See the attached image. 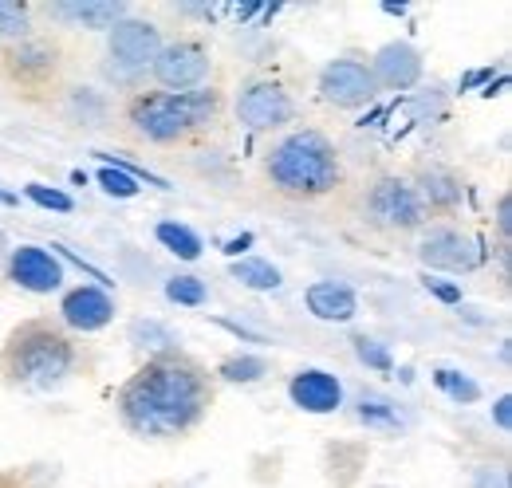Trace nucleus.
<instances>
[{
	"instance_id": "30",
	"label": "nucleus",
	"mask_w": 512,
	"mask_h": 488,
	"mask_svg": "<svg viewBox=\"0 0 512 488\" xmlns=\"http://www.w3.org/2000/svg\"><path fill=\"white\" fill-rule=\"evenodd\" d=\"M91 154H95V158H99L103 166H115V170H123V174H130V178H134V182H138V185L146 182V185H158V189H170V182H166V178H158V174H150L146 166H134L130 158H115V154H107V150H91Z\"/></svg>"
},
{
	"instance_id": "7",
	"label": "nucleus",
	"mask_w": 512,
	"mask_h": 488,
	"mask_svg": "<svg viewBox=\"0 0 512 488\" xmlns=\"http://www.w3.org/2000/svg\"><path fill=\"white\" fill-rule=\"evenodd\" d=\"M162 52V32L154 20L127 16L107 32V75L115 83H138Z\"/></svg>"
},
{
	"instance_id": "17",
	"label": "nucleus",
	"mask_w": 512,
	"mask_h": 488,
	"mask_svg": "<svg viewBox=\"0 0 512 488\" xmlns=\"http://www.w3.org/2000/svg\"><path fill=\"white\" fill-rule=\"evenodd\" d=\"M304 307L320 323H351L359 315V296H355V288H347L339 280H316L304 288Z\"/></svg>"
},
{
	"instance_id": "25",
	"label": "nucleus",
	"mask_w": 512,
	"mask_h": 488,
	"mask_svg": "<svg viewBox=\"0 0 512 488\" xmlns=\"http://www.w3.org/2000/svg\"><path fill=\"white\" fill-rule=\"evenodd\" d=\"M268 374V359L264 355H233L217 366V378L229 386H253Z\"/></svg>"
},
{
	"instance_id": "10",
	"label": "nucleus",
	"mask_w": 512,
	"mask_h": 488,
	"mask_svg": "<svg viewBox=\"0 0 512 488\" xmlns=\"http://www.w3.org/2000/svg\"><path fill=\"white\" fill-rule=\"evenodd\" d=\"M233 111H237V122H241L245 130L268 134V130H280V126L292 122L296 103H292V95L284 91V83H276V79H253V83L241 87Z\"/></svg>"
},
{
	"instance_id": "29",
	"label": "nucleus",
	"mask_w": 512,
	"mask_h": 488,
	"mask_svg": "<svg viewBox=\"0 0 512 488\" xmlns=\"http://www.w3.org/2000/svg\"><path fill=\"white\" fill-rule=\"evenodd\" d=\"M24 197L36 201L40 209H52V213H71L75 209V201L67 197L64 189H52V185H40V182L24 185Z\"/></svg>"
},
{
	"instance_id": "6",
	"label": "nucleus",
	"mask_w": 512,
	"mask_h": 488,
	"mask_svg": "<svg viewBox=\"0 0 512 488\" xmlns=\"http://www.w3.org/2000/svg\"><path fill=\"white\" fill-rule=\"evenodd\" d=\"M418 264L430 272H449V276H469L489 264V248L477 233L461 225H426L414 244Z\"/></svg>"
},
{
	"instance_id": "27",
	"label": "nucleus",
	"mask_w": 512,
	"mask_h": 488,
	"mask_svg": "<svg viewBox=\"0 0 512 488\" xmlns=\"http://www.w3.org/2000/svg\"><path fill=\"white\" fill-rule=\"evenodd\" d=\"M166 300L178 307H201L209 300V288L201 276H174L166 280Z\"/></svg>"
},
{
	"instance_id": "37",
	"label": "nucleus",
	"mask_w": 512,
	"mask_h": 488,
	"mask_svg": "<svg viewBox=\"0 0 512 488\" xmlns=\"http://www.w3.org/2000/svg\"><path fill=\"white\" fill-rule=\"evenodd\" d=\"M383 12H390V16H402V12H406V4H383Z\"/></svg>"
},
{
	"instance_id": "12",
	"label": "nucleus",
	"mask_w": 512,
	"mask_h": 488,
	"mask_svg": "<svg viewBox=\"0 0 512 488\" xmlns=\"http://www.w3.org/2000/svg\"><path fill=\"white\" fill-rule=\"evenodd\" d=\"M367 67H371V79H375L379 91H410V87H418L422 75H426L422 52H418L414 44H406V40L383 44Z\"/></svg>"
},
{
	"instance_id": "13",
	"label": "nucleus",
	"mask_w": 512,
	"mask_h": 488,
	"mask_svg": "<svg viewBox=\"0 0 512 488\" xmlns=\"http://www.w3.org/2000/svg\"><path fill=\"white\" fill-rule=\"evenodd\" d=\"M60 319L71 331H83V335L103 331L115 319V296L99 284H79L60 300Z\"/></svg>"
},
{
	"instance_id": "32",
	"label": "nucleus",
	"mask_w": 512,
	"mask_h": 488,
	"mask_svg": "<svg viewBox=\"0 0 512 488\" xmlns=\"http://www.w3.org/2000/svg\"><path fill=\"white\" fill-rule=\"evenodd\" d=\"M469 485L473 488H512L509 465H473Z\"/></svg>"
},
{
	"instance_id": "20",
	"label": "nucleus",
	"mask_w": 512,
	"mask_h": 488,
	"mask_svg": "<svg viewBox=\"0 0 512 488\" xmlns=\"http://www.w3.org/2000/svg\"><path fill=\"white\" fill-rule=\"evenodd\" d=\"M355 418L367 429H375V433H402V429L410 426L402 406L390 394H383V390H363L359 402H355Z\"/></svg>"
},
{
	"instance_id": "8",
	"label": "nucleus",
	"mask_w": 512,
	"mask_h": 488,
	"mask_svg": "<svg viewBox=\"0 0 512 488\" xmlns=\"http://www.w3.org/2000/svg\"><path fill=\"white\" fill-rule=\"evenodd\" d=\"M209 75H213V56H209V48H205L201 40H190V36L162 44L158 60L150 67V79H154L166 95L201 91V87L209 83Z\"/></svg>"
},
{
	"instance_id": "1",
	"label": "nucleus",
	"mask_w": 512,
	"mask_h": 488,
	"mask_svg": "<svg viewBox=\"0 0 512 488\" xmlns=\"http://www.w3.org/2000/svg\"><path fill=\"white\" fill-rule=\"evenodd\" d=\"M209 406H213V374L182 351L146 359L115 398L119 422L146 441L186 437L205 422Z\"/></svg>"
},
{
	"instance_id": "14",
	"label": "nucleus",
	"mask_w": 512,
	"mask_h": 488,
	"mask_svg": "<svg viewBox=\"0 0 512 488\" xmlns=\"http://www.w3.org/2000/svg\"><path fill=\"white\" fill-rule=\"evenodd\" d=\"M288 398L304 414H335L343 406V382L335 374L320 370V366H308V370H296L292 374Z\"/></svg>"
},
{
	"instance_id": "28",
	"label": "nucleus",
	"mask_w": 512,
	"mask_h": 488,
	"mask_svg": "<svg viewBox=\"0 0 512 488\" xmlns=\"http://www.w3.org/2000/svg\"><path fill=\"white\" fill-rule=\"evenodd\" d=\"M351 343H355V359L367 366V370H379V374H390V370H394V355H390L386 343L371 339V335H355Z\"/></svg>"
},
{
	"instance_id": "33",
	"label": "nucleus",
	"mask_w": 512,
	"mask_h": 488,
	"mask_svg": "<svg viewBox=\"0 0 512 488\" xmlns=\"http://www.w3.org/2000/svg\"><path fill=\"white\" fill-rule=\"evenodd\" d=\"M497 248H512V193H501L497 197Z\"/></svg>"
},
{
	"instance_id": "3",
	"label": "nucleus",
	"mask_w": 512,
	"mask_h": 488,
	"mask_svg": "<svg viewBox=\"0 0 512 488\" xmlns=\"http://www.w3.org/2000/svg\"><path fill=\"white\" fill-rule=\"evenodd\" d=\"M75 366H79V347L71 343L64 327H56L48 319L20 323L0 351L4 382L16 390H32V394H48V390L64 386L75 374Z\"/></svg>"
},
{
	"instance_id": "4",
	"label": "nucleus",
	"mask_w": 512,
	"mask_h": 488,
	"mask_svg": "<svg viewBox=\"0 0 512 488\" xmlns=\"http://www.w3.org/2000/svg\"><path fill=\"white\" fill-rule=\"evenodd\" d=\"M221 119V91L201 87L190 95H166V91H142L127 103V126L134 138L150 146H174L193 134L209 130Z\"/></svg>"
},
{
	"instance_id": "22",
	"label": "nucleus",
	"mask_w": 512,
	"mask_h": 488,
	"mask_svg": "<svg viewBox=\"0 0 512 488\" xmlns=\"http://www.w3.org/2000/svg\"><path fill=\"white\" fill-rule=\"evenodd\" d=\"M64 115L79 126H103L107 122V99L95 87H71L64 103Z\"/></svg>"
},
{
	"instance_id": "18",
	"label": "nucleus",
	"mask_w": 512,
	"mask_h": 488,
	"mask_svg": "<svg viewBox=\"0 0 512 488\" xmlns=\"http://www.w3.org/2000/svg\"><path fill=\"white\" fill-rule=\"evenodd\" d=\"M60 52H56V44H48V40H20V44H12L8 48V75L12 79H20V83H44L48 75H56V60Z\"/></svg>"
},
{
	"instance_id": "31",
	"label": "nucleus",
	"mask_w": 512,
	"mask_h": 488,
	"mask_svg": "<svg viewBox=\"0 0 512 488\" xmlns=\"http://www.w3.org/2000/svg\"><path fill=\"white\" fill-rule=\"evenodd\" d=\"M99 185H103V193H111V197H119V201H130V197L142 193V185L134 182L130 174H123V170H115V166H103V170H99Z\"/></svg>"
},
{
	"instance_id": "38",
	"label": "nucleus",
	"mask_w": 512,
	"mask_h": 488,
	"mask_svg": "<svg viewBox=\"0 0 512 488\" xmlns=\"http://www.w3.org/2000/svg\"><path fill=\"white\" fill-rule=\"evenodd\" d=\"M8 248H12V244H8V237H4V229H0V260L8 256Z\"/></svg>"
},
{
	"instance_id": "15",
	"label": "nucleus",
	"mask_w": 512,
	"mask_h": 488,
	"mask_svg": "<svg viewBox=\"0 0 512 488\" xmlns=\"http://www.w3.org/2000/svg\"><path fill=\"white\" fill-rule=\"evenodd\" d=\"M52 16H56L64 28L111 32L119 20H127L130 8L123 0H64V4H52Z\"/></svg>"
},
{
	"instance_id": "21",
	"label": "nucleus",
	"mask_w": 512,
	"mask_h": 488,
	"mask_svg": "<svg viewBox=\"0 0 512 488\" xmlns=\"http://www.w3.org/2000/svg\"><path fill=\"white\" fill-rule=\"evenodd\" d=\"M229 276H233L241 288H249V292H276V288L284 284L280 268H276L272 260H260V256H241V260H233V264H229Z\"/></svg>"
},
{
	"instance_id": "24",
	"label": "nucleus",
	"mask_w": 512,
	"mask_h": 488,
	"mask_svg": "<svg viewBox=\"0 0 512 488\" xmlns=\"http://www.w3.org/2000/svg\"><path fill=\"white\" fill-rule=\"evenodd\" d=\"M154 237H158L162 248H170L178 260H197L201 256V237L193 233L190 225H182V221H162L154 229Z\"/></svg>"
},
{
	"instance_id": "39",
	"label": "nucleus",
	"mask_w": 512,
	"mask_h": 488,
	"mask_svg": "<svg viewBox=\"0 0 512 488\" xmlns=\"http://www.w3.org/2000/svg\"><path fill=\"white\" fill-rule=\"evenodd\" d=\"M0 205H16V197H12V193H4V189H0Z\"/></svg>"
},
{
	"instance_id": "11",
	"label": "nucleus",
	"mask_w": 512,
	"mask_h": 488,
	"mask_svg": "<svg viewBox=\"0 0 512 488\" xmlns=\"http://www.w3.org/2000/svg\"><path fill=\"white\" fill-rule=\"evenodd\" d=\"M4 272L20 292H32V296H52V292L64 288V260L52 248H40V244L8 248Z\"/></svg>"
},
{
	"instance_id": "9",
	"label": "nucleus",
	"mask_w": 512,
	"mask_h": 488,
	"mask_svg": "<svg viewBox=\"0 0 512 488\" xmlns=\"http://www.w3.org/2000/svg\"><path fill=\"white\" fill-rule=\"evenodd\" d=\"M316 91H320L323 103L335 107V111H359L379 95L367 60H355V56H339V60L323 63Z\"/></svg>"
},
{
	"instance_id": "34",
	"label": "nucleus",
	"mask_w": 512,
	"mask_h": 488,
	"mask_svg": "<svg viewBox=\"0 0 512 488\" xmlns=\"http://www.w3.org/2000/svg\"><path fill=\"white\" fill-rule=\"evenodd\" d=\"M422 288H426L434 300H442V304L461 307V288H457V284H446V280H438V276H422Z\"/></svg>"
},
{
	"instance_id": "19",
	"label": "nucleus",
	"mask_w": 512,
	"mask_h": 488,
	"mask_svg": "<svg viewBox=\"0 0 512 488\" xmlns=\"http://www.w3.org/2000/svg\"><path fill=\"white\" fill-rule=\"evenodd\" d=\"M127 343L142 355V359H162V355H178L182 351V335L162 323V319H130L127 327Z\"/></svg>"
},
{
	"instance_id": "16",
	"label": "nucleus",
	"mask_w": 512,
	"mask_h": 488,
	"mask_svg": "<svg viewBox=\"0 0 512 488\" xmlns=\"http://www.w3.org/2000/svg\"><path fill=\"white\" fill-rule=\"evenodd\" d=\"M414 193L426 205V213H457L465 201V182L446 166H422L414 178Z\"/></svg>"
},
{
	"instance_id": "26",
	"label": "nucleus",
	"mask_w": 512,
	"mask_h": 488,
	"mask_svg": "<svg viewBox=\"0 0 512 488\" xmlns=\"http://www.w3.org/2000/svg\"><path fill=\"white\" fill-rule=\"evenodd\" d=\"M32 32V4H20V0H0V40H28Z\"/></svg>"
},
{
	"instance_id": "2",
	"label": "nucleus",
	"mask_w": 512,
	"mask_h": 488,
	"mask_svg": "<svg viewBox=\"0 0 512 488\" xmlns=\"http://www.w3.org/2000/svg\"><path fill=\"white\" fill-rule=\"evenodd\" d=\"M264 178L272 193L288 201H320L343 185V154L323 130L300 126L272 142L264 154Z\"/></svg>"
},
{
	"instance_id": "5",
	"label": "nucleus",
	"mask_w": 512,
	"mask_h": 488,
	"mask_svg": "<svg viewBox=\"0 0 512 488\" xmlns=\"http://www.w3.org/2000/svg\"><path fill=\"white\" fill-rule=\"evenodd\" d=\"M359 217H363V225H371L375 233H386V237L422 233L430 225L426 205L418 201L410 178H402V174H379L367 185L359 197Z\"/></svg>"
},
{
	"instance_id": "23",
	"label": "nucleus",
	"mask_w": 512,
	"mask_h": 488,
	"mask_svg": "<svg viewBox=\"0 0 512 488\" xmlns=\"http://www.w3.org/2000/svg\"><path fill=\"white\" fill-rule=\"evenodd\" d=\"M434 386L446 394L449 402H457V406L481 402V386H477L465 370H457V366H438V370H434Z\"/></svg>"
},
{
	"instance_id": "35",
	"label": "nucleus",
	"mask_w": 512,
	"mask_h": 488,
	"mask_svg": "<svg viewBox=\"0 0 512 488\" xmlns=\"http://www.w3.org/2000/svg\"><path fill=\"white\" fill-rule=\"evenodd\" d=\"M493 422H497V429H501V433H509V429H512V398H509V394H501V398L493 402Z\"/></svg>"
},
{
	"instance_id": "36",
	"label": "nucleus",
	"mask_w": 512,
	"mask_h": 488,
	"mask_svg": "<svg viewBox=\"0 0 512 488\" xmlns=\"http://www.w3.org/2000/svg\"><path fill=\"white\" fill-rule=\"evenodd\" d=\"M253 241H256L253 233H241V237L225 241V252H229V256H245V252H249V244H253Z\"/></svg>"
},
{
	"instance_id": "40",
	"label": "nucleus",
	"mask_w": 512,
	"mask_h": 488,
	"mask_svg": "<svg viewBox=\"0 0 512 488\" xmlns=\"http://www.w3.org/2000/svg\"><path fill=\"white\" fill-rule=\"evenodd\" d=\"M375 488H390V485H375Z\"/></svg>"
}]
</instances>
